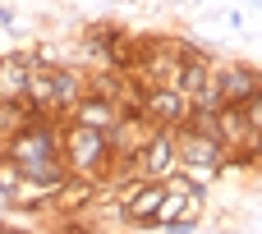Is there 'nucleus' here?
I'll return each mask as SVG.
<instances>
[{
	"label": "nucleus",
	"instance_id": "obj_1",
	"mask_svg": "<svg viewBox=\"0 0 262 234\" xmlns=\"http://www.w3.org/2000/svg\"><path fill=\"white\" fill-rule=\"evenodd\" d=\"M0 156L28 179V184H46L60 189L69 179L64 156H60V120L55 115H32L18 133H9L0 143Z\"/></svg>",
	"mask_w": 262,
	"mask_h": 234
},
{
	"label": "nucleus",
	"instance_id": "obj_2",
	"mask_svg": "<svg viewBox=\"0 0 262 234\" xmlns=\"http://www.w3.org/2000/svg\"><path fill=\"white\" fill-rule=\"evenodd\" d=\"M60 156H64L69 179L101 189V175H106V166H111V138H106L101 129L60 120Z\"/></svg>",
	"mask_w": 262,
	"mask_h": 234
},
{
	"label": "nucleus",
	"instance_id": "obj_3",
	"mask_svg": "<svg viewBox=\"0 0 262 234\" xmlns=\"http://www.w3.org/2000/svg\"><path fill=\"white\" fill-rule=\"evenodd\" d=\"M78 97H83V69H69V64H51V60H46V64L32 69L23 101H28V110H37V115L64 120Z\"/></svg>",
	"mask_w": 262,
	"mask_h": 234
},
{
	"label": "nucleus",
	"instance_id": "obj_4",
	"mask_svg": "<svg viewBox=\"0 0 262 234\" xmlns=\"http://www.w3.org/2000/svg\"><path fill=\"white\" fill-rule=\"evenodd\" d=\"M175 156H180V170L193 175L198 184H207L226 166V147L212 133H198V129H184V124L175 129Z\"/></svg>",
	"mask_w": 262,
	"mask_h": 234
},
{
	"label": "nucleus",
	"instance_id": "obj_5",
	"mask_svg": "<svg viewBox=\"0 0 262 234\" xmlns=\"http://www.w3.org/2000/svg\"><path fill=\"white\" fill-rule=\"evenodd\" d=\"M134 170H138L143 179H166V175H175V170H180V156H175V129L157 124L152 138L134 152Z\"/></svg>",
	"mask_w": 262,
	"mask_h": 234
},
{
	"label": "nucleus",
	"instance_id": "obj_6",
	"mask_svg": "<svg viewBox=\"0 0 262 234\" xmlns=\"http://www.w3.org/2000/svg\"><path fill=\"white\" fill-rule=\"evenodd\" d=\"M138 110L152 120V124H166V129H180L189 120V97L170 83H143V101Z\"/></svg>",
	"mask_w": 262,
	"mask_h": 234
},
{
	"label": "nucleus",
	"instance_id": "obj_7",
	"mask_svg": "<svg viewBox=\"0 0 262 234\" xmlns=\"http://www.w3.org/2000/svg\"><path fill=\"white\" fill-rule=\"evenodd\" d=\"M212 78H216V87H221V101H226V106H239V101L262 97L258 64H244V60H221V64H212Z\"/></svg>",
	"mask_w": 262,
	"mask_h": 234
},
{
	"label": "nucleus",
	"instance_id": "obj_8",
	"mask_svg": "<svg viewBox=\"0 0 262 234\" xmlns=\"http://www.w3.org/2000/svg\"><path fill=\"white\" fill-rule=\"evenodd\" d=\"M41 60L32 51H0V101H23L28 97V78Z\"/></svg>",
	"mask_w": 262,
	"mask_h": 234
},
{
	"label": "nucleus",
	"instance_id": "obj_9",
	"mask_svg": "<svg viewBox=\"0 0 262 234\" xmlns=\"http://www.w3.org/2000/svg\"><path fill=\"white\" fill-rule=\"evenodd\" d=\"M64 120H74V124H88V129H101V133H111V129H115V120H120V106H115L111 97L83 92V97L74 101V110H69Z\"/></svg>",
	"mask_w": 262,
	"mask_h": 234
},
{
	"label": "nucleus",
	"instance_id": "obj_10",
	"mask_svg": "<svg viewBox=\"0 0 262 234\" xmlns=\"http://www.w3.org/2000/svg\"><path fill=\"white\" fill-rule=\"evenodd\" d=\"M18 189H23V175L0 156V202H14V198H18Z\"/></svg>",
	"mask_w": 262,
	"mask_h": 234
},
{
	"label": "nucleus",
	"instance_id": "obj_11",
	"mask_svg": "<svg viewBox=\"0 0 262 234\" xmlns=\"http://www.w3.org/2000/svg\"><path fill=\"white\" fill-rule=\"evenodd\" d=\"M0 28H14V9L9 5H0Z\"/></svg>",
	"mask_w": 262,
	"mask_h": 234
}]
</instances>
